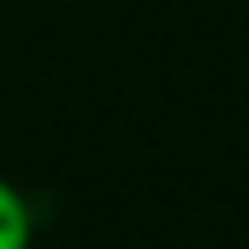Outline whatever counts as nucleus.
<instances>
[{
	"label": "nucleus",
	"mask_w": 249,
	"mask_h": 249,
	"mask_svg": "<svg viewBox=\"0 0 249 249\" xmlns=\"http://www.w3.org/2000/svg\"><path fill=\"white\" fill-rule=\"evenodd\" d=\"M33 235H37L33 203L23 198L18 185L0 176V249H33Z\"/></svg>",
	"instance_id": "1"
}]
</instances>
